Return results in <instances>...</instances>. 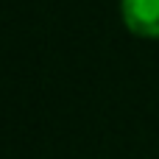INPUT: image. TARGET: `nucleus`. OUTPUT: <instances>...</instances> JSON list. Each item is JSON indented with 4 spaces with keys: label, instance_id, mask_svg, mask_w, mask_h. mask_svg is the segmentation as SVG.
<instances>
[{
    "label": "nucleus",
    "instance_id": "1",
    "mask_svg": "<svg viewBox=\"0 0 159 159\" xmlns=\"http://www.w3.org/2000/svg\"><path fill=\"white\" fill-rule=\"evenodd\" d=\"M123 22L137 36L159 39V0H123Z\"/></svg>",
    "mask_w": 159,
    "mask_h": 159
}]
</instances>
